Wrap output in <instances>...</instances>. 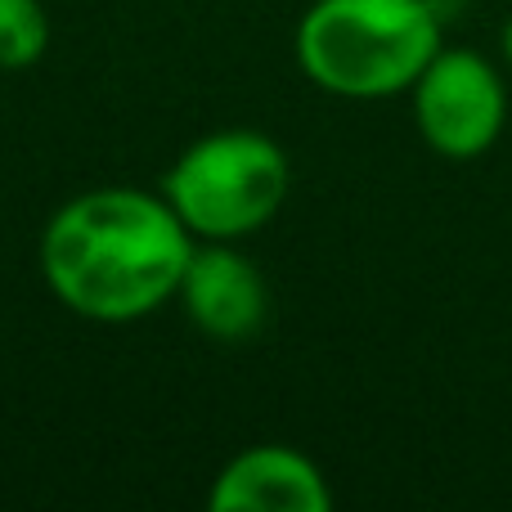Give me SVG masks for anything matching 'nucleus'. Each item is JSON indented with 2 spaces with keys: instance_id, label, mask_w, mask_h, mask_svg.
I'll return each mask as SVG.
<instances>
[{
  "instance_id": "f257e3e1",
  "label": "nucleus",
  "mask_w": 512,
  "mask_h": 512,
  "mask_svg": "<svg viewBox=\"0 0 512 512\" xmlns=\"http://www.w3.org/2000/svg\"><path fill=\"white\" fill-rule=\"evenodd\" d=\"M194 234L149 189H81L41 230V279L63 310L95 324H131L176 301Z\"/></svg>"
},
{
  "instance_id": "f03ea898",
  "label": "nucleus",
  "mask_w": 512,
  "mask_h": 512,
  "mask_svg": "<svg viewBox=\"0 0 512 512\" xmlns=\"http://www.w3.org/2000/svg\"><path fill=\"white\" fill-rule=\"evenodd\" d=\"M436 50L432 0H315L297 23V68L337 99L409 95Z\"/></svg>"
},
{
  "instance_id": "7ed1b4c3",
  "label": "nucleus",
  "mask_w": 512,
  "mask_h": 512,
  "mask_svg": "<svg viewBox=\"0 0 512 512\" xmlns=\"http://www.w3.org/2000/svg\"><path fill=\"white\" fill-rule=\"evenodd\" d=\"M292 162L279 140L248 126L194 140L162 176V198L198 243H243L283 212Z\"/></svg>"
},
{
  "instance_id": "20e7f679",
  "label": "nucleus",
  "mask_w": 512,
  "mask_h": 512,
  "mask_svg": "<svg viewBox=\"0 0 512 512\" xmlns=\"http://www.w3.org/2000/svg\"><path fill=\"white\" fill-rule=\"evenodd\" d=\"M409 99L423 144L445 162H477L499 144L508 122V86L477 50L441 45Z\"/></svg>"
},
{
  "instance_id": "39448f33",
  "label": "nucleus",
  "mask_w": 512,
  "mask_h": 512,
  "mask_svg": "<svg viewBox=\"0 0 512 512\" xmlns=\"http://www.w3.org/2000/svg\"><path fill=\"white\" fill-rule=\"evenodd\" d=\"M176 301L212 342H252L270 319V283L239 243H194Z\"/></svg>"
},
{
  "instance_id": "423d86ee",
  "label": "nucleus",
  "mask_w": 512,
  "mask_h": 512,
  "mask_svg": "<svg viewBox=\"0 0 512 512\" xmlns=\"http://www.w3.org/2000/svg\"><path fill=\"white\" fill-rule=\"evenodd\" d=\"M216 512H328L333 490L310 454L292 445H248L239 450L207 490Z\"/></svg>"
},
{
  "instance_id": "0eeeda50",
  "label": "nucleus",
  "mask_w": 512,
  "mask_h": 512,
  "mask_svg": "<svg viewBox=\"0 0 512 512\" xmlns=\"http://www.w3.org/2000/svg\"><path fill=\"white\" fill-rule=\"evenodd\" d=\"M50 50V18L41 0H0V68H32Z\"/></svg>"
},
{
  "instance_id": "6e6552de",
  "label": "nucleus",
  "mask_w": 512,
  "mask_h": 512,
  "mask_svg": "<svg viewBox=\"0 0 512 512\" xmlns=\"http://www.w3.org/2000/svg\"><path fill=\"white\" fill-rule=\"evenodd\" d=\"M499 45H504V59L512 63V18L504 23V36H499Z\"/></svg>"
}]
</instances>
